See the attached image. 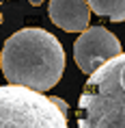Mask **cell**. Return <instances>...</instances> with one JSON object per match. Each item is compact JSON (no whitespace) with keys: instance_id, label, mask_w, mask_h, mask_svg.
I'll return each instance as SVG.
<instances>
[{"instance_id":"8992f818","label":"cell","mask_w":125,"mask_h":128,"mask_svg":"<svg viewBox=\"0 0 125 128\" xmlns=\"http://www.w3.org/2000/svg\"><path fill=\"white\" fill-rule=\"evenodd\" d=\"M86 4L91 11L104 18H110L112 22L125 20V0H86Z\"/></svg>"},{"instance_id":"7a4b0ae2","label":"cell","mask_w":125,"mask_h":128,"mask_svg":"<svg viewBox=\"0 0 125 128\" xmlns=\"http://www.w3.org/2000/svg\"><path fill=\"white\" fill-rule=\"evenodd\" d=\"M78 128H125V52L104 63L84 82Z\"/></svg>"},{"instance_id":"6da1fadb","label":"cell","mask_w":125,"mask_h":128,"mask_svg":"<svg viewBox=\"0 0 125 128\" xmlns=\"http://www.w3.org/2000/svg\"><path fill=\"white\" fill-rule=\"evenodd\" d=\"M0 70L11 85L30 91H47L65 72V50L43 28H22L4 41Z\"/></svg>"},{"instance_id":"5b68a950","label":"cell","mask_w":125,"mask_h":128,"mask_svg":"<svg viewBox=\"0 0 125 128\" xmlns=\"http://www.w3.org/2000/svg\"><path fill=\"white\" fill-rule=\"evenodd\" d=\"M50 20L67 33H84L91 20V9L86 0H50Z\"/></svg>"},{"instance_id":"52a82bcc","label":"cell","mask_w":125,"mask_h":128,"mask_svg":"<svg viewBox=\"0 0 125 128\" xmlns=\"http://www.w3.org/2000/svg\"><path fill=\"white\" fill-rule=\"evenodd\" d=\"M41 2H43V0H30V4H35V7H39Z\"/></svg>"},{"instance_id":"277c9868","label":"cell","mask_w":125,"mask_h":128,"mask_svg":"<svg viewBox=\"0 0 125 128\" xmlns=\"http://www.w3.org/2000/svg\"><path fill=\"white\" fill-rule=\"evenodd\" d=\"M121 54V41L104 26H91L73 41V59L80 72L91 76L104 63Z\"/></svg>"},{"instance_id":"ba28073f","label":"cell","mask_w":125,"mask_h":128,"mask_svg":"<svg viewBox=\"0 0 125 128\" xmlns=\"http://www.w3.org/2000/svg\"><path fill=\"white\" fill-rule=\"evenodd\" d=\"M0 2H2V0H0ZM0 24H2V13H0Z\"/></svg>"},{"instance_id":"3957f363","label":"cell","mask_w":125,"mask_h":128,"mask_svg":"<svg viewBox=\"0 0 125 128\" xmlns=\"http://www.w3.org/2000/svg\"><path fill=\"white\" fill-rule=\"evenodd\" d=\"M0 128H69L52 98L26 87H0Z\"/></svg>"}]
</instances>
